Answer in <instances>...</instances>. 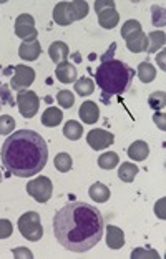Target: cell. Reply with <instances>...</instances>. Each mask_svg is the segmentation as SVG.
I'll list each match as a JSON object with an SVG mask.
<instances>
[{"instance_id":"cell-1","label":"cell","mask_w":166,"mask_h":259,"mask_svg":"<svg viewBox=\"0 0 166 259\" xmlns=\"http://www.w3.org/2000/svg\"><path fill=\"white\" fill-rule=\"evenodd\" d=\"M105 220L95 206L72 201L53 216V234L58 244L73 252H85L97 246L103 238Z\"/></svg>"},{"instance_id":"cell-2","label":"cell","mask_w":166,"mask_h":259,"mask_svg":"<svg viewBox=\"0 0 166 259\" xmlns=\"http://www.w3.org/2000/svg\"><path fill=\"white\" fill-rule=\"evenodd\" d=\"M0 158L7 176L30 178L45 168L49 161V146L44 137L33 130H17L4 141Z\"/></svg>"},{"instance_id":"cell-3","label":"cell","mask_w":166,"mask_h":259,"mask_svg":"<svg viewBox=\"0 0 166 259\" xmlns=\"http://www.w3.org/2000/svg\"><path fill=\"white\" fill-rule=\"evenodd\" d=\"M135 70L121 60H108L98 65L95 72V81L103 90L105 97L123 95L130 90Z\"/></svg>"},{"instance_id":"cell-4","label":"cell","mask_w":166,"mask_h":259,"mask_svg":"<svg viewBox=\"0 0 166 259\" xmlns=\"http://www.w3.org/2000/svg\"><path fill=\"white\" fill-rule=\"evenodd\" d=\"M88 4L85 0H75V2H58L53 9V20L62 27H67L75 20H81L88 15Z\"/></svg>"},{"instance_id":"cell-5","label":"cell","mask_w":166,"mask_h":259,"mask_svg":"<svg viewBox=\"0 0 166 259\" xmlns=\"http://www.w3.org/2000/svg\"><path fill=\"white\" fill-rule=\"evenodd\" d=\"M19 231L28 241H40L44 236L40 214L35 211H27L25 214H22L19 218Z\"/></svg>"},{"instance_id":"cell-6","label":"cell","mask_w":166,"mask_h":259,"mask_svg":"<svg viewBox=\"0 0 166 259\" xmlns=\"http://www.w3.org/2000/svg\"><path fill=\"white\" fill-rule=\"evenodd\" d=\"M27 193L38 203H47L52 198L53 193V183L50 181V178L47 176H38L32 181L27 183Z\"/></svg>"},{"instance_id":"cell-7","label":"cell","mask_w":166,"mask_h":259,"mask_svg":"<svg viewBox=\"0 0 166 259\" xmlns=\"http://www.w3.org/2000/svg\"><path fill=\"white\" fill-rule=\"evenodd\" d=\"M17 107H19V111L22 116L25 118H33L38 111V105H40V98L35 92L32 90H22L17 95Z\"/></svg>"},{"instance_id":"cell-8","label":"cell","mask_w":166,"mask_h":259,"mask_svg":"<svg viewBox=\"0 0 166 259\" xmlns=\"http://www.w3.org/2000/svg\"><path fill=\"white\" fill-rule=\"evenodd\" d=\"M15 35L23 42H33L38 40V32L35 28V19L28 14H22L15 19Z\"/></svg>"},{"instance_id":"cell-9","label":"cell","mask_w":166,"mask_h":259,"mask_svg":"<svg viewBox=\"0 0 166 259\" xmlns=\"http://www.w3.org/2000/svg\"><path fill=\"white\" fill-rule=\"evenodd\" d=\"M35 80V70L27 65H17L14 68V76L10 80V88L15 92L27 90Z\"/></svg>"},{"instance_id":"cell-10","label":"cell","mask_w":166,"mask_h":259,"mask_svg":"<svg viewBox=\"0 0 166 259\" xmlns=\"http://www.w3.org/2000/svg\"><path fill=\"white\" fill-rule=\"evenodd\" d=\"M87 143L90 145V148L100 151V150H105L106 146L113 145L115 137H113V133L106 132V130L97 128V130H92V132L87 135Z\"/></svg>"},{"instance_id":"cell-11","label":"cell","mask_w":166,"mask_h":259,"mask_svg":"<svg viewBox=\"0 0 166 259\" xmlns=\"http://www.w3.org/2000/svg\"><path fill=\"white\" fill-rule=\"evenodd\" d=\"M55 76L62 83H75L76 76H78V72H76V67L70 62H62L57 65L55 70Z\"/></svg>"},{"instance_id":"cell-12","label":"cell","mask_w":166,"mask_h":259,"mask_svg":"<svg viewBox=\"0 0 166 259\" xmlns=\"http://www.w3.org/2000/svg\"><path fill=\"white\" fill-rule=\"evenodd\" d=\"M124 42H127V49L133 52V54H140V52L148 50V37L143 30L130 35V37L124 38Z\"/></svg>"},{"instance_id":"cell-13","label":"cell","mask_w":166,"mask_h":259,"mask_svg":"<svg viewBox=\"0 0 166 259\" xmlns=\"http://www.w3.org/2000/svg\"><path fill=\"white\" fill-rule=\"evenodd\" d=\"M40 54H42V45L38 40H33V42H22V45L19 47V57L22 60L33 62L40 57Z\"/></svg>"},{"instance_id":"cell-14","label":"cell","mask_w":166,"mask_h":259,"mask_svg":"<svg viewBox=\"0 0 166 259\" xmlns=\"http://www.w3.org/2000/svg\"><path fill=\"white\" fill-rule=\"evenodd\" d=\"M106 246L110 249H121L124 246V234L120 228L113 225L106 226Z\"/></svg>"},{"instance_id":"cell-15","label":"cell","mask_w":166,"mask_h":259,"mask_svg":"<svg viewBox=\"0 0 166 259\" xmlns=\"http://www.w3.org/2000/svg\"><path fill=\"white\" fill-rule=\"evenodd\" d=\"M78 115H80V120L83 123H87V125H93L95 121H98V116H100L98 105L93 103V102L81 103V107L78 110Z\"/></svg>"},{"instance_id":"cell-16","label":"cell","mask_w":166,"mask_h":259,"mask_svg":"<svg viewBox=\"0 0 166 259\" xmlns=\"http://www.w3.org/2000/svg\"><path fill=\"white\" fill-rule=\"evenodd\" d=\"M118 22H120V14H118V10L115 7L98 12V23L103 28L111 30V28H115L118 25Z\"/></svg>"},{"instance_id":"cell-17","label":"cell","mask_w":166,"mask_h":259,"mask_svg":"<svg viewBox=\"0 0 166 259\" xmlns=\"http://www.w3.org/2000/svg\"><path fill=\"white\" fill-rule=\"evenodd\" d=\"M128 156L132 158V160L135 161H145L146 160V156L150 155V146H148L146 141H135V143H132L128 146Z\"/></svg>"},{"instance_id":"cell-18","label":"cell","mask_w":166,"mask_h":259,"mask_svg":"<svg viewBox=\"0 0 166 259\" xmlns=\"http://www.w3.org/2000/svg\"><path fill=\"white\" fill-rule=\"evenodd\" d=\"M49 55L53 60V63H62L67 62V58L70 55V49L65 42H53L49 49Z\"/></svg>"},{"instance_id":"cell-19","label":"cell","mask_w":166,"mask_h":259,"mask_svg":"<svg viewBox=\"0 0 166 259\" xmlns=\"http://www.w3.org/2000/svg\"><path fill=\"white\" fill-rule=\"evenodd\" d=\"M62 120H63L62 110L55 108V107H49L44 111V115H42V125H45V126H49V128H53V126L60 125Z\"/></svg>"},{"instance_id":"cell-20","label":"cell","mask_w":166,"mask_h":259,"mask_svg":"<svg viewBox=\"0 0 166 259\" xmlns=\"http://www.w3.org/2000/svg\"><path fill=\"white\" fill-rule=\"evenodd\" d=\"M88 194L93 201L97 203H106L110 199V188L103 183H93L88 190Z\"/></svg>"},{"instance_id":"cell-21","label":"cell","mask_w":166,"mask_h":259,"mask_svg":"<svg viewBox=\"0 0 166 259\" xmlns=\"http://www.w3.org/2000/svg\"><path fill=\"white\" fill-rule=\"evenodd\" d=\"M140 168L136 164L130 163V161H124L120 164V169H118V178H120L123 183H132L135 180V176L138 175Z\"/></svg>"},{"instance_id":"cell-22","label":"cell","mask_w":166,"mask_h":259,"mask_svg":"<svg viewBox=\"0 0 166 259\" xmlns=\"http://www.w3.org/2000/svg\"><path fill=\"white\" fill-rule=\"evenodd\" d=\"M136 75H138L140 81H143V83H151V81L156 78V70H155V67H153L150 62L146 60V62H141L138 65Z\"/></svg>"},{"instance_id":"cell-23","label":"cell","mask_w":166,"mask_h":259,"mask_svg":"<svg viewBox=\"0 0 166 259\" xmlns=\"http://www.w3.org/2000/svg\"><path fill=\"white\" fill-rule=\"evenodd\" d=\"M148 37V54H155L156 50L163 49L164 47V42H166V35L164 32H151L146 35Z\"/></svg>"},{"instance_id":"cell-24","label":"cell","mask_w":166,"mask_h":259,"mask_svg":"<svg viewBox=\"0 0 166 259\" xmlns=\"http://www.w3.org/2000/svg\"><path fill=\"white\" fill-rule=\"evenodd\" d=\"M81 135H83V126L80 125L78 121L70 120V121L65 123V126H63V137L65 138L76 141V140L81 138Z\"/></svg>"},{"instance_id":"cell-25","label":"cell","mask_w":166,"mask_h":259,"mask_svg":"<svg viewBox=\"0 0 166 259\" xmlns=\"http://www.w3.org/2000/svg\"><path fill=\"white\" fill-rule=\"evenodd\" d=\"M73 90L78 93L80 97H88L92 95L93 90H95V85H93V80L90 76H81L80 80L75 81V88Z\"/></svg>"},{"instance_id":"cell-26","label":"cell","mask_w":166,"mask_h":259,"mask_svg":"<svg viewBox=\"0 0 166 259\" xmlns=\"http://www.w3.org/2000/svg\"><path fill=\"white\" fill-rule=\"evenodd\" d=\"M118 161H120V158H118L115 151H106L103 155L98 156V166L102 169H106V171H108V169H113L118 164Z\"/></svg>"},{"instance_id":"cell-27","label":"cell","mask_w":166,"mask_h":259,"mask_svg":"<svg viewBox=\"0 0 166 259\" xmlns=\"http://www.w3.org/2000/svg\"><path fill=\"white\" fill-rule=\"evenodd\" d=\"M53 163H55V168L60 173H68L70 169H72V156L65 151L58 153V155L55 156V160H53Z\"/></svg>"},{"instance_id":"cell-28","label":"cell","mask_w":166,"mask_h":259,"mask_svg":"<svg viewBox=\"0 0 166 259\" xmlns=\"http://www.w3.org/2000/svg\"><path fill=\"white\" fill-rule=\"evenodd\" d=\"M148 105H150V107H151L153 110L163 111L164 107H166V93H164L163 90L151 93V95L148 97Z\"/></svg>"},{"instance_id":"cell-29","label":"cell","mask_w":166,"mask_h":259,"mask_svg":"<svg viewBox=\"0 0 166 259\" xmlns=\"http://www.w3.org/2000/svg\"><path fill=\"white\" fill-rule=\"evenodd\" d=\"M57 102L62 108H72L75 103V97L70 90H60L57 93Z\"/></svg>"},{"instance_id":"cell-30","label":"cell","mask_w":166,"mask_h":259,"mask_svg":"<svg viewBox=\"0 0 166 259\" xmlns=\"http://www.w3.org/2000/svg\"><path fill=\"white\" fill-rule=\"evenodd\" d=\"M141 30V23L138 20H133V19H130L123 23V27H121V37L123 38H127L130 37V35H133L136 32H140Z\"/></svg>"},{"instance_id":"cell-31","label":"cell","mask_w":166,"mask_h":259,"mask_svg":"<svg viewBox=\"0 0 166 259\" xmlns=\"http://www.w3.org/2000/svg\"><path fill=\"white\" fill-rule=\"evenodd\" d=\"M14 130H15L14 116H10V115L0 116V135H10Z\"/></svg>"},{"instance_id":"cell-32","label":"cell","mask_w":166,"mask_h":259,"mask_svg":"<svg viewBox=\"0 0 166 259\" xmlns=\"http://www.w3.org/2000/svg\"><path fill=\"white\" fill-rule=\"evenodd\" d=\"M151 15H153V25H156V27H163L164 25V9L163 7L153 5Z\"/></svg>"},{"instance_id":"cell-33","label":"cell","mask_w":166,"mask_h":259,"mask_svg":"<svg viewBox=\"0 0 166 259\" xmlns=\"http://www.w3.org/2000/svg\"><path fill=\"white\" fill-rule=\"evenodd\" d=\"M14 233V226L9 220H0V239H7Z\"/></svg>"},{"instance_id":"cell-34","label":"cell","mask_w":166,"mask_h":259,"mask_svg":"<svg viewBox=\"0 0 166 259\" xmlns=\"http://www.w3.org/2000/svg\"><path fill=\"white\" fill-rule=\"evenodd\" d=\"M132 257H155L158 259L159 254L156 251H153V249H143V248H138V249H135L132 252Z\"/></svg>"},{"instance_id":"cell-35","label":"cell","mask_w":166,"mask_h":259,"mask_svg":"<svg viewBox=\"0 0 166 259\" xmlns=\"http://www.w3.org/2000/svg\"><path fill=\"white\" fill-rule=\"evenodd\" d=\"M0 93H2V97H0V102L7 103V105H10V107H15L17 102H14V98L10 97V90H7V87L0 85Z\"/></svg>"},{"instance_id":"cell-36","label":"cell","mask_w":166,"mask_h":259,"mask_svg":"<svg viewBox=\"0 0 166 259\" xmlns=\"http://www.w3.org/2000/svg\"><path fill=\"white\" fill-rule=\"evenodd\" d=\"M115 7V2L113 0H98V2H95V12H102L105 9H113Z\"/></svg>"},{"instance_id":"cell-37","label":"cell","mask_w":166,"mask_h":259,"mask_svg":"<svg viewBox=\"0 0 166 259\" xmlns=\"http://www.w3.org/2000/svg\"><path fill=\"white\" fill-rule=\"evenodd\" d=\"M12 252H14V257H17V259H22V257L32 259L33 257L32 251L28 249V248H17V249H12Z\"/></svg>"},{"instance_id":"cell-38","label":"cell","mask_w":166,"mask_h":259,"mask_svg":"<svg viewBox=\"0 0 166 259\" xmlns=\"http://www.w3.org/2000/svg\"><path fill=\"white\" fill-rule=\"evenodd\" d=\"M164 203H166V199L164 198H161L159 201L156 203V206H155V213H156V216L158 218H161V220H164Z\"/></svg>"},{"instance_id":"cell-39","label":"cell","mask_w":166,"mask_h":259,"mask_svg":"<svg viewBox=\"0 0 166 259\" xmlns=\"http://www.w3.org/2000/svg\"><path fill=\"white\" fill-rule=\"evenodd\" d=\"M115 50H116V44H111V45H110V50L106 52L105 55H102V58H100V60H102V63H103V62H108V60H113Z\"/></svg>"},{"instance_id":"cell-40","label":"cell","mask_w":166,"mask_h":259,"mask_svg":"<svg viewBox=\"0 0 166 259\" xmlns=\"http://www.w3.org/2000/svg\"><path fill=\"white\" fill-rule=\"evenodd\" d=\"M153 120H155V123L159 126V130H164L166 125H164V113L163 111H156V115L153 116Z\"/></svg>"},{"instance_id":"cell-41","label":"cell","mask_w":166,"mask_h":259,"mask_svg":"<svg viewBox=\"0 0 166 259\" xmlns=\"http://www.w3.org/2000/svg\"><path fill=\"white\" fill-rule=\"evenodd\" d=\"M156 60H158L159 65H161V70H164V52H161V55L156 57Z\"/></svg>"},{"instance_id":"cell-42","label":"cell","mask_w":166,"mask_h":259,"mask_svg":"<svg viewBox=\"0 0 166 259\" xmlns=\"http://www.w3.org/2000/svg\"><path fill=\"white\" fill-rule=\"evenodd\" d=\"M73 60H75V62H81V57H80V54H73Z\"/></svg>"},{"instance_id":"cell-43","label":"cell","mask_w":166,"mask_h":259,"mask_svg":"<svg viewBox=\"0 0 166 259\" xmlns=\"http://www.w3.org/2000/svg\"><path fill=\"white\" fill-rule=\"evenodd\" d=\"M0 183H2V173H0Z\"/></svg>"},{"instance_id":"cell-44","label":"cell","mask_w":166,"mask_h":259,"mask_svg":"<svg viewBox=\"0 0 166 259\" xmlns=\"http://www.w3.org/2000/svg\"><path fill=\"white\" fill-rule=\"evenodd\" d=\"M0 108H2V102H0Z\"/></svg>"}]
</instances>
